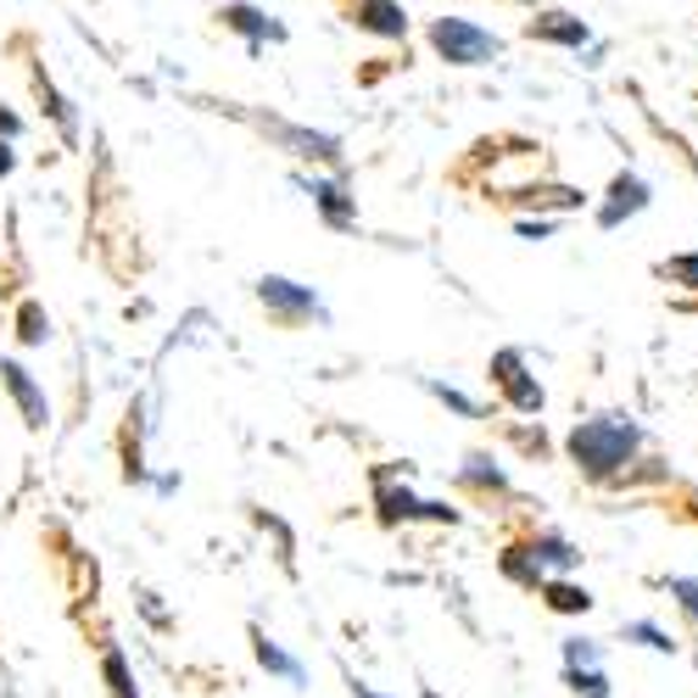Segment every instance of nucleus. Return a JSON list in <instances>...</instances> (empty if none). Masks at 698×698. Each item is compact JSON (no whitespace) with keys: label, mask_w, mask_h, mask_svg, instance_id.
I'll use <instances>...</instances> for the list:
<instances>
[{"label":"nucleus","mask_w":698,"mask_h":698,"mask_svg":"<svg viewBox=\"0 0 698 698\" xmlns=\"http://www.w3.org/2000/svg\"><path fill=\"white\" fill-rule=\"evenodd\" d=\"M637 453H643V425L632 414H592V419H576L565 436V459L592 486L621 481L637 464Z\"/></svg>","instance_id":"nucleus-1"},{"label":"nucleus","mask_w":698,"mask_h":698,"mask_svg":"<svg viewBox=\"0 0 698 698\" xmlns=\"http://www.w3.org/2000/svg\"><path fill=\"white\" fill-rule=\"evenodd\" d=\"M202 107H213V112H229V118H240L246 129H257L275 151H286V157H297V162H313V168H330V173H346V146L335 140V135H324V129H308V124H291V118H280V112H257V107H235V101H202Z\"/></svg>","instance_id":"nucleus-2"},{"label":"nucleus","mask_w":698,"mask_h":698,"mask_svg":"<svg viewBox=\"0 0 698 698\" xmlns=\"http://www.w3.org/2000/svg\"><path fill=\"white\" fill-rule=\"evenodd\" d=\"M425 40H430V51L442 56L448 67H486V62L503 56V40L492 29L470 23V18H430Z\"/></svg>","instance_id":"nucleus-3"},{"label":"nucleus","mask_w":698,"mask_h":698,"mask_svg":"<svg viewBox=\"0 0 698 698\" xmlns=\"http://www.w3.org/2000/svg\"><path fill=\"white\" fill-rule=\"evenodd\" d=\"M251 297H257V308L269 313L275 330H308V324H324L330 319L324 302H319V291L313 286H297L286 275H264V280L251 286Z\"/></svg>","instance_id":"nucleus-4"},{"label":"nucleus","mask_w":698,"mask_h":698,"mask_svg":"<svg viewBox=\"0 0 698 698\" xmlns=\"http://www.w3.org/2000/svg\"><path fill=\"white\" fill-rule=\"evenodd\" d=\"M486 380L497 386L503 408H514L519 419H537V414L548 408V391H543V380L526 369V353H519V346H497V353L486 358Z\"/></svg>","instance_id":"nucleus-5"},{"label":"nucleus","mask_w":698,"mask_h":698,"mask_svg":"<svg viewBox=\"0 0 698 698\" xmlns=\"http://www.w3.org/2000/svg\"><path fill=\"white\" fill-rule=\"evenodd\" d=\"M297 185L313 196V213L324 218V229L335 235L358 229V196L346 191V173H297Z\"/></svg>","instance_id":"nucleus-6"},{"label":"nucleus","mask_w":698,"mask_h":698,"mask_svg":"<svg viewBox=\"0 0 698 698\" xmlns=\"http://www.w3.org/2000/svg\"><path fill=\"white\" fill-rule=\"evenodd\" d=\"M0 391L12 397V408H18V419H23V430H45L51 425V397H45V386L29 375V364H18V358H0Z\"/></svg>","instance_id":"nucleus-7"},{"label":"nucleus","mask_w":698,"mask_h":698,"mask_svg":"<svg viewBox=\"0 0 698 698\" xmlns=\"http://www.w3.org/2000/svg\"><path fill=\"white\" fill-rule=\"evenodd\" d=\"M369 486H375V519L380 526H408V519H419V497L408 492V464L369 470Z\"/></svg>","instance_id":"nucleus-8"},{"label":"nucleus","mask_w":698,"mask_h":698,"mask_svg":"<svg viewBox=\"0 0 698 698\" xmlns=\"http://www.w3.org/2000/svg\"><path fill=\"white\" fill-rule=\"evenodd\" d=\"M218 23H224L229 34H240L251 56L264 51L269 40H275V45L286 40V23H275V18H269L264 7H251V0H224V7H218Z\"/></svg>","instance_id":"nucleus-9"},{"label":"nucleus","mask_w":698,"mask_h":698,"mask_svg":"<svg viewBox=\"0 0 698 698\" xmlns=\"http://www.w3.org/2000/svg\"><path fill=\"white\" fill-rule=\"evenodd\" d=\"M346 23L358 34H375V40H402L408 45V12L397 0H346Z\"/></svg>","instance_id":"nucleus-10"},{"label":"nucleus","mask_w":698,"mask_h":698,"mask_svg":"<svg viewBox=\"0 0 698 698\" xmlns=\"http://www.w3.org/2000/svg\"><path fill=\"white\" fill-rule=\"evenodd\" d=\"M643 207H648V185L637 180V173H615V180H609L603 207H598V224H603V229H621V224L637 218Z\"/></svg>","instance_id":"nucleus-11"},{"label":"nucleus","mask_w":698,"mask_h":698,"mask_svg":"<svg viewBox=\"0 0 698 698\" xmlns=\"http://www.w3.org/2000/svg\"><path fill=\"white\" fill-rule=\"evenodd\" d=\"M526 40H537V45H565V51H581V45L592 40V29H587L576 12H537V18L526 23Z\"/></svg>","instance_id":"nucleus-12"},{"label":"nucleus","mask_w":698,"mask_h":698,"mask_svg":"<svg viewBox=\"0 0 698 698\" xmlns=\"http://www.w3.org/2000/svg\"><path fill=\"white\" fill-rule=\"evenodd\" d=\"M29 84H34V101L45 107V118L56 124V135L73 146V140H78V118H73V101L56 90V84H51V73H45L40 62H29Z\"/></svg>","instance_id":"nucleus-13"},{"label":"nucleus","mask_w":698,"mask_h":698,"mask_svg":"<svg viewBox=\"0 0 698 698\" xmlns=\"http://www.w3.org/2000/svg\"><path fill=\"white\" fill-rule=\"evenodd\" d=\"M251 659L264 665L269 676H280V681H291V687H308V670H302V659H291L264 626H251Z\"/></svg>","instance_id":"nucleus-14"},{"label":"nucleus","mask_w":698,"mask_h":698,"mask_svg":"<svg viewBox=\"0 0 698 698\" xmlns=\"http://www.w3.org/2000/svg\"><path fill=\"white\" fill-rule=\"evenodd\" d=\"M459 486L475 492V497H508V475L492 453H464V470H459Z\"/></svg>","instance_id":"nucleus-15"},{"label":"nucleus","mask_w":698,"mask_h":698,"mask_svg":"<svg viewBox=\"0 0 698 698\" xmlns=\"http://www.w3.org/2000/svg\"><path fill=\"white\" fill-rule=\"evenodd\" d=\"M537 598H543L548 615H587V609H592V592L576 587L570 576H548V581L537 587Z\"/></svg>","instance_id":"nucleus-16"},{"label":"nucleus","mask_w":698,"mask_h":698,"mask_svg":"<svg viewBox=\"0 0 698 698\" xmlns=\"http://www.w3.org/2000/svg\"><path fill=\"white\" fill-rule=\"evenodd\" d=\"M526 548H531V559H537V565H543L548 576H570V570L581 565L576 543H570V537H559V531H537V537H531Z\"/></svg>","instance_id":"nucleus-17"},{"label":"nucleus","mask_w":698,"mask_h":698,"mask_svg":"<svg viewBox=\"0 0 698 698\" xmlns=\"http://www.w3.org/2000/svg\"><path fill=\"white\" fill-rule=\"evenodd\" d=\"M497 570H503V576H508L514 587H526V592H537V587L548 581V570H543L537 559H531V548H526V543L503 548V554H497Z\"/></svg>","instance_id":"nucleus-18"},{"label":"nucleus","mask_w":698,"mask_h":698,"mask_svg":"<svg viewBox=\"0 0 698 698\" xmlns=\"http://www.w3.org/2000/svg\"><path fill=\"white\" fill-rule=\"evenodd\" d=\"M12 324H18V330H12V335H18V346H45V341H51V313H45L34 297H29V302H18Z\"/></svg>","instance_id":"nucleus-19"},{"label":"nucleus","mask_w":698,"mask_h":698,"mask_svg":"<svg viewBox=\"0 0 698 698\" xmlns=\"http://www.w3.org/2000/svg\"><path fill=\"white\" fill-rule=\"evenodd\" d=\"M101 681H107V698H140V687H135V670H129L124 648H101Z\"/></svg>","instance_id":"nucleus-20"},{"label":"nucleus","mask_w":698,"mask_h":698,"mask_svg":"<svg viewBox=\"0 0 698 698\" xmlns=\"http://www.w3.org/2000/svg\"><path fill=\"white\" fill-rule=\"evenodd\" d=\"M621 643H643V648H654V654H676V637H670L665 626H654V621H626V626H621Z\"/></svg>","instance_id":"nucleus-21"},{"label":"nucleus","mask_w":698,"mask_h":698,"mask_svg":"<svg viewBox=\"0 0 698 698\" xmlns=\"http://www.w3.org/2000/svg\"><path fill=\"white\" fill-rule=\"evenodd\" d=\"M565 687L576 698H609V670L603 665H576V670H565Z\"/></svg>","instance_id":"nucleus-22"},{"label":"nucleus","mask_w":698,"mask_h":698,"mask_svg":"<svg viewBox=\"0 0 698 698\" xmlns=\"http://www.w3.org/2000/svg\"><path fill=\"white\" fill-rule=\"evenodd\" d=\"M425 391H430L436 402H442V408H453L459 419H486V408H481L475 397H464L459 386H448V380H425Z\"/></svg>","instance_id":"nucleus-23"},{"label":"nucleus","mask_w":698,"mask_h":698,"mask_svg":"<svg viewBox=\"0 0 698 698\" xmlns=\"http://www.w3.org/2000/svg\"><path fill=\"white\" fill-rule=\"evenodd\" d=\"M665 592L676 598V609H681V615L698 626V576H670V581H665Z\"/></svg>","instance_id":"nucleus-24"},{"label":"nucleus","mask_w":698,"mask_h":698,"mask_svg":"<svg viewBox=\"0 0 698 698\" xmlns=\"http://www.w3.org/2000/svg\"><path fill=\"white\" fill-rule=\"evenodd\" d=\"M576 665H603V643H592V637H565V670H576Z\"/></svg>","instance_id":"nucleus-25"},{"label":"nucleus","mask_w":698,"mask_h":698,"mask_svg":"<svg viewBox=\"0 0 698 698\" xmlns=\"http://www.w3.org/2000/svg\"><path fill=\"white\" fill-rule=\"evenodd\" d=\"M659 280H670V286H698V251H687V257H670V264H659Z\"/></svg>","instance_id":"nucleus-26"},{"label":"nucleus","mask_w":698,"mask_h":698,"mask_svg":"<svg viewBox=\"0 0 698 698\" xmlns=\"http://www.w3.org/2000/svg\"><path fill=\"white\" fill-rule=\"evenodd\" d=\"M419 519H430V526H459L464 514L448 508V503H425V497H419Z\"/></svg>","instance_id":"nucleus-27"},{"label":"nucleus","mask_w":698,"mask_h":698,"mask_svg":"<svg viewBox=\"0 0 698 698\" xmlns=\"http://www.w3.org/2000/svg\"><path fill=\"white\" fill-rule=\"evenodd\" d=\"M559 224L554 218H514V235H526V240H548Z\"/></svg>","instance_id":"nucleus-28"},{"label":"nucleus","mask_w":698,"mask_h":698,"mask_svg":"<svg viewBox=\"0 0 698 698\" xmlns=\"http://www.w3.org/2000/svg\"><path fill=\"white\" fill-rule=\"evenodd\" d=\"M514 442L526 448V453H537V459L548 453V436H543V425H537V430H514Z\"/></svg>","instance_id":"nucleus-29"},{"label":"nucleus","mask_w":698,"mask_h":698,"mask_svg":"<svg viewBox=\"0 0 698 698\" xmlns=\"http://www.w3.org/2000/svg\"><path fill=\"white\" fill-rule=\"evenodd\" d=\"M0 140H23V118L12 107H0Z\"/></svg>","instance_id":"nucleus-30"},{"label":"nucleus","mask_w":698,"mask_h":698,"mask_svg":"<svg viewBox=\"0 0 698 698\" xmlns=\"http://www.w3.org/2000/svg\"><path fill=\"white\" fill-rule=\"evenodd\" d=\"M18 168V140H0V180H12Z\"/></svg>","instance_id":"nucleus-31"},{"label":"nucleus","mask_w":698,"mask_h":698,"mask_svg":"<svg viewBox=\"0 0 698 698\" xmlns=\"http://www.w3.org/2000/svg\"><path fill=\"white\" fill-rule=\"evenodd\" d=\"M353 698H391V692H375L369 681H358V676H353Z\"/></svg>","instance_id":"nucleus-32"},{"label":"nucleus","mask_w":698,"mask_h":698,"mask_svg":"<svg viewBox=\"0 0 698 698\" xmlns=\"http://www.w3.org/2000/svg\"><path fill=\"white\" fill-rule=\"evenodd\" d=\"M508 7H537V0H508Z\"/></svg>","instance_id":"nucleus-33"},{"label":"nucleus","mask_w":698,"mask_h":698,"mask_svg":"<svg viewBox=\"0 0 698 698\" xmlns=\"http://www.w3.org/2000/svg\"><path fill=\"white\" fill-rule=\"evenodd\" d=\"M419 698H442V692H419Z\"/></svg>","instance_id":"nucleus-34"},{"label":"nucleus","mask_w":698,"mask_h":698,"mask_svg":"<svg viewBox=\"0 0 698 698\" xmlns=\"http://www.w3.org/2000/svg\"><path fill=\"white\" fill-rule=\"evenodd\" d=\"M692 508H698V497H692Z\"/></svg>","instance_id":"nucleus-35"}]
</instances>
